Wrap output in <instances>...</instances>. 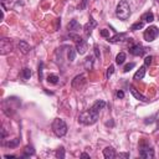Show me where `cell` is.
<instances>
[{"mask_svg": "<svg viewBox=\"0 0 159 159\" xmlns=\"http://www.w3.org/2000/svg\"><path fill=\"white\" fill-rule=\"evenodd\" d=\"M155 2H158V4H159V0H155Z\"/></svg>", "mask_w": 159, "mask_h": 159, "instance_id": "ab89813d", "label": "cell"}, {"mask_svg": "<svg viewBox=\"0 0 159 159\" xmlns=\"http://www.w3.org/2000/svg\"><path fill=\"white\" fill-rule=\"evenodd\" d=\"M68 36H70V39H72L75 42H77V41H80V40L82 39L81 36H78V35H76V34H70Z\"/></svg>", "mask_w": 159, "mask_h": 159, "instance_id": "f546056e", "label": "cell"}, {"mask_svg": "<svg viewBox=\"0 0 159 159\" xmlns=\"http://www.w3.org/2000/svg\"><path fill=\"white\" fill-rule=\"evenodd\" d=\"M92 66H93V56H88L84 61V67H86V70L89 71V70H92Z\"/></svg>", "mask_w": 159, "mask_h": 159, "instance_id": "44dd1931", "label": "cell"}, {"mask_svg": "<svg viewBox=\"0 0 159 159\" xmlns=\"http://www.w3.org/2000/svg\"><path fill=\"white\" fill-rule=\"evenodd\" d=\"M76 52H77V50H76V48H73V47H68L67 57H68V61H70V62L75 61V58H76Z\"/></svg>", "mask_w": 159, "mask_h": 159, "instance_id": "ac0fdd59", "label": "cell"}, {"mask_svg": "<svg viewBox=\"0 0 159 159\" xmlns=\"http://www.w3.org/2000/svg\"><path fill=\"white\" fill-rule=\"evenodd\" d=\"M42 67H43V65L40 63V66H39V80L40 81H42Z\"/></svg>", "mask_w": 159, "mask_h": 159, "instance_id": "d6a6232c", "label": "cell"}, {"mask_svg": "<svg viewBox=\"0 0 159 159\" xmlns=\"http://www.w3.org/2000/svg\"><path fill=\"white\" fill-rule=\"evenodd\" d=\"M11 48H12L11 41L7 40V39H2L1 42H0V50H1L0 52H1V55H6L7 52L11 51Z\"/></svg>", "mask_w": 159, "mask_h": 159, "instance_id": "52a82bcc", "label": "cell"}, {"mask_svg": "<svg viewBox=\"0 0 159 159\" xmlns=\"http://www.w3.org/2000/svg\"><path fill=\"white\" fill-rule=\"evenodd\" d=\"M19 50L21 51V53L26 55V53H29V52H30V45H29L26 41L21 40V41L19 42Z\"/></svg>", "mask_w": 159, "mask_h": 159, "instance_id": "4fadbf2b", "label": "cell"}, {"mask_svg": "<svg viewBox=\"0 0 159 159\" xmlns=\"http://www.w3.org/2000/svg\"><path fill=\"white\" fill-rule=\"evenodd\" d=\"M129 91H130V93L134 96V98L135 99H138V101H142V102H148V98L147 97H144L142 93H139L133 86H129Z\"/></svg>", "mask_w": 159, "mask_h": 159, "instance_id": "8fae6325", "label": "cell"}, {"mask_svg": "<svg viewBox=\"0 0 159 159\" xmlns=\"http://www.w3.org/2000/svg\"><path fill=\"white\" fill-rule=\"evenodd\" d=\"M99 34H101V36H103V37H108V39H109V30L103 29V30L99 31Z\"/></svg>", "mask_w": 159, "mask_h": 159, "instance_id": "f1b7e54d", "label": "cell"}, {"mask_svg": "<svg viewBox=\"0 0 159 159\" xmlns=\"http://www.w3.org/2000/svg\"><path fill=\"white\" fill-rule=\"evenodd\" d=\"M157 127H158V129H159V120H158V123H157Z\"/></svg>", "mask_w": 159, "mask_h": 159, "instance_id": "f35d334b", "label": "cell"}, {"mask_svg": "<svg viewBox=\"0 0 159 159\" xmlns=\"http://www.w3.org/2000/svg\"><path fill=\"white\" fill-rule=\"evenodd\" d=\"M158 35H159L158 27H157V26H149L148 29H145V31H144V34H143V37H144L145 41L152 42V41H154V40L157 39Z\"/></svg>", "mask_w": 159, "mask_h": 159, "instance_id": "277c9868", "label": "cell"}, {"mask_svg": "<svg viewBox=\"0 0 159 159\" xmlns=\"http://www.w3.org/2000/svg\"><path fill=\"white\" fill-rule=\"evenodd\" d=\"M143 26H144V21H137V22H134V24L130 26V30H132V31H137V30H139V29H143Z\"/></svg>", "mask_w": 159, "mask_h": 159, "instance_id": "7402d4cb", "label": "cell"}, {"mask_svg": "<svg viewBox=\"0 0 159 159\" xmlns=\"http://www.w3.org/2000/svg\"><path fill=\"white\" fill-rule=\"evenodd\" d=\"M134 66H135V63H134V62H130V63L125 65V66H124V68H123V72H125V73H127V72H129Z\"/></svg>", "mask_w": 159, "mask_h": 159, "instance_id": "4316f807", "label": "cell"}, {"mask_svg": "<svg viewBox=\"0 0 159 159\" xmlns=\"http://www.w3.org/2000/svg\"><path fill=\"white\" fill-rule=\"evenodd\" d=\"M67 29H68V31H77V30H80L81 29V25L77 22V20H71L68 24H67Z\"/></svg>", "mask_w": 159, "mask_h": 159, "instance_id": "5bb4252c", "label": "cell"}, {"mask_svg": "<svg viewBox=\"0 0 159 159\" xmlns=\"http://www.w3.org/2000/svg\"><path fill=\"white\" fill-rule=\"evenodd\" d=\"M119 157H124V158H128V157H129V154H128V153H122V154H119Z\"/></svg>", "mask_w": 159, "mask_h": 159, "instance_id": "d590c367", "label": "cell"}, {"mask_svg": "<svg viewBox=\"0 0 159 159\" xmlns=\"http://www.w3.org/2000/svg\"><path fill=\"white\" fill-rule=\"evenodd\" d=\"M116 15L120 20H127L130 16V6L127 0H120L116 9Z\"/></svg>", "mask_w": 159, "mask_h": 159, "instance_id": "7a4b0ae2", "label": "cell"}, {"mask_svg": "<svg viewBox=\"0 0 159 159\" xmlns=\"http://www.w3.org/2000/svg\"><path fill=\"white\" fill-rule=\"evenodd\" d=\"M56 157L60 158V159H63V158H65V149H63L62 147L56 152Z\"/></svg>", "mask_w": 159, "mask_h": 159, "instance_id": "484cf974", "label": "cell"}, {"mask_svg": "<svg viewBox=\"0 0 159 159\" xmlns=\"http://www.w3.org/2000/svg\"><path fill=\"white\" fill-rule=\"evenodd\" d=\"M30 77H31V70L27 68V67L22 68V71H21V78H22L24 81H27Z\"/></svg>", "mask_w": 159, "mask_h": 159, "instance_id": "d6986e66", "label": "cell"}, {"mask_svg": "<svg viewBox=\"0 0 159 159\" xmlns=\"http://www.w3.org/2000/svg\"><path fill=\"white\" fill-rule=\"evenodd\" d=\"M52 130L55 133L56 137H63L67 133V124L63 119L61 118H56L52 123Z\"/></svg>", "mask_w": 159, "mask_h": 159, "instance_id": "3957f363", "label": "cell"}, {"mask_svg": "<svg viewBox=\"0 0 159 159\" xmlns=\"http://www.w3.org/2000/svg\"><path fill=\"white\" fill-rule=\"evenodd\" d=\"M139 155H140L142 158H145V159H152V158H154V150H153L150 147L145 145V147H142V148H140Z\"/></svg>", "mask_w": 159, "mask_h": 159, "instance_id": "8992f818", "label": "cell"}, {"mask_svg": "<svg viewBox=\"0 0 159 159\" xmlns=\"http://www.w3.org/2000/svg\"><path fill=\"white\" fill-rule=\"evenodd\" d=\"M152 60H153L152 56H147V57L144 58V65H145V66H149V65L152 63Z\"/></svg>", "mask_w": 159, "mask_h": 159, "instance_id": "4dcf8cb0", "label": "cell"}, {"mask_svg": "<svg viewBox=\"0 0 159 159\" xmlns=\"http://www.w3.org/2000/svg\"><path fill=\"white\" fill-rule=\"evenodd\" d=\"M81 158H89V155L86 154V153H82V154H81Z\"/></svg>", "mask_w": 159, "mask_h": 159, "instance_id": "8d00e7d4", "label": "cell"}, {"mask_svg": "<svg viewBox=\"0 0 159 159\" xmlns=\"http://www.w3.org/2000/svg\"><path fill=\"white\" fill-rule=\"evenodd\" d=\"M142 21H144V22H153V21H154V15H153V12H150V11L144 12V14L142 15Z\"/></svg>", "mask_w": 159, "mask_h": 159, "instance_id": "2e32d148", "label": "cell"}, {"mask_svg": "<svg viewBox=\"0 0 159 159\" xmlns=\"http://www.w3.org/2000/svg\"><path fill=\"white\" fill-rule=\"evenodd\" d=\"M117 97H118V98H123V97H124V92H123V91H118V92H117Z\"/></svg>", "mask_w": 159, "mask_h": 159, "instance_id": "836d02e7", "label": "cell"}, {"mask_svg": "<svg viewBox=\"0 0 159 159\" xmlns=\"http://www.w3.org/2000/svg\"><path fill=\"white\" fill-rule=\"evenodd\" d=\"M47 82L51 83V84H56L58 82V76H56V75H48L47 76Z\"/></svg>", "mask_w": 159, "mask_h": 159, "instance_id": "cb8c5ba5", "label": "cell"}, {"mask_svg": "<svg viewBox=\"0 0 159 159\" xmlns=\"http://www.w3.org/2000/svg\"><path fill=\"white\" fill-rule=\"evenodd\" d=\"M124 37H125V34H124V32H122V34H117L116 36H113V37L108 39V41L114 43V42H119V41H122Z\"/></svg>", "mask_w": 159, "mask_h": 159, "instance_id": "e0dca14e", "label": "cell"}, {"mask_svg": "<svg viewBox=\"0 0 159 159\" xmlns=\"http://www.w3.org/2000/svg\"><path fill=\"white\" fill-rule=\"evenodd\" d=\"M129 52L134 56H143L145 52H147V48L143 47L140 43H134L129 47Z\"/></svg>", "mask_w": 159, "mask_h": 159, "instance_id": "5b68a950", "label": "cell"}, {"mask_svg": "<svg viewBox=\"0 0 159 159\" xmlns=\"http://www.w3.org/2000/svg\"><path fill=\"white\" fill-rule=\"evenodd\" d=\"M5 158H15V155H9V154H5Z\"/></svg>", "mask_w": 159, "mask_h": 159, "instance_id": "74e56055", "label": "cell"}, {"mask_svg": "<svg viewBox=\"0 0 159 159\" xmlns=\"http://www.w3.org/2000/svg\"><path fill=\"white\" fill-rule=\"evenodd\" d=\"M145 76V66H142L135 73H134V80L135 81H139V80H143V77Z\"/></svg>", "mask_w": 159, "mask_h": 159, "instance_id": "9a60e30c", "label": "cell"}, {"mask_svg": "<svg viewBox=\"0 0 159 159\" xmlns=\"http://www.w3.org/2000/svg\"><path fill=\"white\" fill-rule=\"evenodd\" d=\"M96 26H97V22L93 20V17H91V19H89V21H88V22H87V24L83 26L84 35H86V36H89V35L92 34V30H93Z\"/></svg>", "mask_w": 159, "mask_h": 159, "instance_id": "9c48e42d", "label": "cell"}, {"mask_svg": "<svg viewBox=\"0 0 159 159\" xmlns=\"http://www.w3.org/2000/svg\"><path fill=\"white\" fill-rule=\"evenodd\" d=\"M94 52H96V57H99V51H98V46L94 45Z\"/></svg>", "mask_w": 159, "mask_h": 159, "instance_id": "e575fe53", "label": "cell"}, {"mask_svg": "<svg viewBox=\"0 0 159 159\" xmlns=\"http://www.w3.org/2000/svg\"><path fill=\"white\" fill-rule=\"evenodd\" d=\"M84 83H86V77H84L83 75H78V76H76V77L73 78V81H72V87H75V88H77V89H81V88L84 86Z\"/></svg>", "mask_w": 159, "mask_h": 159, "instance_id": "ba28073f", "label": "cell"}, {"mask_svg": "<svg viewBox=\"0 0 159 159\" xmlns=\"http://www.w3.org/2000/svg\"><path fill=\"white\" fill-rule=\"evenodd\" d=\"M34 153H35L34 148H32L31 145H26V147H25V149H24V154H22V157H24V158H26V157L34 155Z\"/></svg>", "mask_w": 159, "mask_h": 159, "instance_id": "ffe728a7", "label": "cell"}, {"mask_svg": "<svg viewBox=\"0 0 159 159\" xmlns=\"http://www.w3.org/2000/svg\"><path fill=\"white\" fill-rule=\"evenodd\" d=\"M87 2H88V0H82V2L78 5V9H80V10H83V9L87 6Z\"/></svg>", "mask_w": 159, "mask_h": 159, "instance_id": "1f68e13d", "label": "cell"}, {"mask_svg": "<svg viewBox=\"0 0 159 159\" xmlns=\"http://www.w3.org/2000/svg\"><path fill=\"white\" fill-rule=\"evenodd\" d=\"M124 60H125V53L124 52H119L117 55V57H116V63L117 65H122L124 62Z\"/></svg>", "mask_w": 159, "mask_h": 159, "instance_id": "603a6c76", "label": "cell"}, {"mask_svg": "<svg viewBox=\"0 0 159 159\" xmlns=\"http://www.w3.org/2000/svg\"><path fill=\"white\" fill-rule=\"evenodd\" d=\"M103 155H104L106 159H113V158L117 157V153L112 147H107V148L103 149Z\"/></svg>", "mask_w": 159, "mask_h": 159, "instance_id": "7c38bea8", "label": "cell"}, {"mask_svg": "<svg viewBox=\"0 0 159 159\" xmlns=\"http://www.w3.org/2000/svg\"><path fill=\"white\" fill-rule=\"evenodd\" d=\"M17 144H19V139H17V138L6 143V145H7V147H10V148H15V147H17Z\"/></svg>", "mask_w": 159, "mask_h": 159, "instance_id": "d4e9b609", "label": "cell"}, {"mask_svg": "<svg viewBox=\"0 0 159 159\" xmlns=\"http://www.w3.org/2000/svg\"><path fill=\"white\" fill-rule=\"evenodd\" d=\"M87 48H88V47H87V42H86V40L81 39L80 41L76 42V50H77V53L83 55V53H86Z\"/></svg>", "mask_w": 159, "mask_h": 159, "instance_id": "30bf717a", "label": "cell"}, {"mask_svg": "<svg viewBox=\"0 0 159 159\" xmlns=\"http://www.w3.org/2000/svg\"><path fill=\"white\" fill-rule=\"evenodd\" d=\"M104 106H106V102L104 101H102V99L96 101L89 109H87V111H84V112H82L80 114L78 122L82 123V124H84V125L94 124L97 122V119H98V116H99L101 109H103Z\"/></svg>", "mask_w": 159, "mask_h": 159, "instance_id": "6da1fadb", "label": "cell"}, {"mask_svg": "<svg viewBox=\"0 0 159 159\" xmlns=\"http://www.w3.org/2000/svg\"><path fill=\"white\" fill-rule=\"evenodd\" d=\"M113 72H114V66H113V65H111V66L107 68V72H106V77H107V78H109V77L112 76V73H113Z\"/></svg>", "mask_w": 159, "mask_h": 159, "instance_id": "83f0119b", "label": "cell"}]
</instances>
